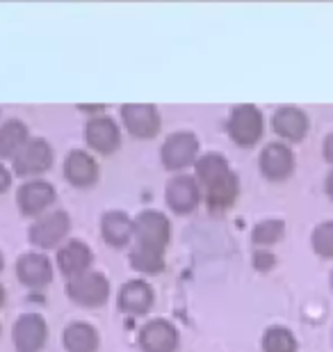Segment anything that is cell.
Returning <instances> with one entry per match:
<instances>
[{
  "label": "cell",
  "mask_w": 333,
  "mask_h": 352,
  "mask_svg": "<svg viewBox=\"0 0 333 352\" xmlns=\"http://www.w3.org/2000/svg\"><path fill=\"white\" fill-rule=\"evenodd\" d=\"M87 142L89 146H94L96 151L110 153L119 146V129L115 122L108 117H96L87 124Z\"/></svg>",
  "instance_id": "obj_13"
},
{
  "label": "cell",
  "mask_w": 333,
  "mask_h": 352,
  "mask_svg": "<svg viewBox=\"0 0 333 352\" xmlns=\"http://www.w3.org/2000/svg\"><path fill=\"white\" fill-rule=\"evenodd\" d=\"M253 263H256L258 270H269V267L274 265V256L267 254V252H258V254L253 256Z\"/></svg>",
  "instance_id": "obj_28"
},
{
  "label": "cell",
  "mask_w": 333,
  "mask_h": 352,
  "mask_svg": "<svg viewBox=\"0 0 333 352\" xmlns=\"http://www.w3.org/2000/svg\"><path fill=\"white\" fill-rule=\"evenodd\" d=\"M122 117L126 122V129L137 138H153L160 129V115L153 105L128 103L122 108Z\"/></svg>",
  "instance_id": "obj_7"
},
{
  "label": "cell",
  "mask_w": 333,
  "mask_h": 352,
  "mask_svg": "<svg viewBox=\"0 0 333 352\" xmlns=\"http://www.w3.org/2000/svg\"><path fill=\"white\" fill-rule=\"evenodd\" d=\"M229 133L242 146L256 144L260 135H263V115H260V110L253 108V105H238L231 112Z\"/></svg>",
  "instance_id": "obj_2"
},
{
  "label": "cell",
  "mask_w": 333,
  "mask_h": 352,
  "mask_svg": "<svg viewBox=\"0 0 333 352\" xmlns=\"http://www.w3.org/2000/svg\"><path fill=\"white\" fill-rule=\"evenodd\" d=\"M274 131L286 140H301L308 131V119L299 108H281L274 115Z\"/></svg>",
  "instance_id": "obj_18"
},
{
  "label": "cell",
  "mask_w": 333,
  "mask_h": 352,
  "mask_svg": "<svg viewBox=\"0 0 333 352\" xmlns=\"http://www.w3.org/2000/svg\"><path fill=\"white\" fill-rule=\"evenodd\" d=\"M153 305V288L146 281H128L119 293V307L128 314H144Z\"/></svg>",
  "instance_id": "obj_15"
},
{
  "label": "cell",
  "mask_w": 333,
  "mask_h": 352,
  "mask_svg": "<svg viewBox=\"0 0 333 352\" xmlns=\"http://www.w3.org/2000/svg\"><path fill=\"white\" fill-rule=\"evenodd\" d=\"M65 174L73 186H91L96 181V160L84 151H71L65 160Z\"/></svg>",
  "instance_id": "obj_16"
},
{
  "label": "cell",
  "mask_w": 333,
  "mask_h": 352,
  "mask_svg": "<svg viewBox=\"0 0 333 352\" xmlns=\"http://www.w3.org/2000/svg\"><path fill=\"white\" fill-rule=\"evenodd\" d=\"M135 236V222L122 210H110L103 217V238L115 248H124Z\"/></svg>",
  "instance_id": "obj_17"
},
{
  "label": "cell",
  "mask_w": 333,
  "mask_h": 352,
  "mask_svg": "<svg viewBox=\"0 0 333 352\" xmlns=\"http://www.w3.org/2000/svg\"><path fill=\"white\" fill-rule=\"evenodd\" d=\"M283 231H286V224H283L281 220H265L253 229V243L272 245L283 236Z\"/></svg>",
  "instance_id": "obj_26"
},
{
  "label": "cell",
  "mask_w": 333,
  "mask_h": 352,
  "mask_svg": "<svg viewBox=\"0 0 333 352\" xmlns=\"http://www.w3.org/2000/svg\"><path fill=\"white\" fill-rule=\"evenodd\" d=\"M324 158H327L329 163H333V135L324 140Z\"/></svg>",
  "instance_id": "obj_30"
},
{
  "label": "cell",
  "mask_w": 333,
  "mask_h": 352,
  "mask_svg": "<svg viewBox=\"0 0 333 352\" xmlns=\"http://www.w3.org/2000/svg\"><path fill=\"white\" fill-rule=\"evenodd\" d=\"M58 263H60V270L65 274L78 277V274L87 272V267L91 263V252L87 245H82V243H69L67 248L60 250Z\"/></svg>",
  "instance_id": "obj_19"
},
{
  "label": "cell",
  "mask_w": 333,
  "mask_h": 352,
  "mask_svg": "<svg viewBox=\"0 0 333 352\" xmlns=\"http://www.w3.org/2000/svg\"><path fill=\"white\" fill-rule=\"evenodd\" d=\"M67 234H69V215L58 210V213L41 217L39 222L32 224L30 241L34 245H39V248H53V245H58Z\"/></svg>",
  "instance_id": "obj_8"
},
{
  "label": "cell",
  "mask_w": 333,
  "mask_h": 352,
  "mask_svg": "<svg viewBox=\"0 0 333 352\" xmlns=\"http://www.w3.org/2000/svg\"><path fill=\"white\" fill-rule=\"evenodd\" d=\"M331 286H333V274H331Z\"/></svg>",
  "instance_id": "obj_34"
},
{
  "label": "cell",
  "mask_w": 333,
  "mask_h": 352,
  "mask_svg": "<svg viewBox=\"0 0 333 352\" xmlns=\"http://www.w3.org/2000/svg\"><path fill=\"white\" fill-rule=\"evenodd\" d=\"M196 151H199V142L192 133H174L162 146V163L169 170H183L185 165L194 163Z\"/></svg>",
  "instance_id": "obj_5"
},
{
  "label": "cell",
  "mask_w": 333,
  "mask_h": 352,
  "mask_svg": "<svg viewBox=\"0 0 333 352\" xmlns=\"http://www.w3.org/2000/svg\"><path fill=\"white\" fill-rule=\"evenodd\" d=\"M327 192H329V197L333 199V172L329 174V179H327Z\"/></svg>",
  "instance_id": "obj_31"
},
{
  "label": "cell",
  "mask_w": 333,
  "mask_h": 352,
  "mask_svg": "<svg viewBox=\"0 0 333 352\" xmlns=\"http://www.w3.org/2000/svg\"><path fill=\"white\" fill-rule=\"evenodd\" d=\"M238 197V176L236 174H229L224 176L222 181L212 183L208 188V204L212 210H224L229 208Z\"/></svg>",
  "instance_id": "obj_22"
},
{
  "label": "cell",
  "mask_w": 333,
  "mask_h": 352,
  "mask_svg": "<svg viewBox=\"0 0 333 352\" xmlns=\"http://www.w3.org/2000/svg\"><path fill=\"white\" fill-rule=\"evenodd\" d=\"M53 160V151L46 140H27L16 156H14V172L21 176H30L46 172Z\"/></svg>",
  "instance_id": "obj_4"
},
{
  "label": "cell",
  "mask_w": 333,
  "mask_h": 352,
  "mask_svg": "<svg viewBox=\"0 0 333 352\" xmlns=\"http://www.w3.org/2000/svg\"><path fill=\"white\" fill-rule=\"evenodd\" d=\"M3 300H5V293H3V286H0V305H3Z\"/></svg>",
  "instance_id": "obj_32"
},
{
  "label": "cell",
  "mask_w": 333,
  "mask_h": 352,
  "mask_svg": "<svg viewBox=\"0 0 333 352\" xmlns=\"http://www.w3.org/2000/svg\"><path fill=\"white\" fill-rule=\"evenodd\" d=\"M265 352H295L297 341L286 327H269L263 339Z\"/></svg>",
  "instance_id": "obj_25"
},
{
  "label": "cell",
  "mask_w": 333,
  "mask_h": 352,
  "mask_svg": "<svg viewBox=\"0 0 333 352\" xmlns=\"http://www.w3.org/2000/svg\"><path fill=\"white\" fill-rule=\"evenodd\" d=\"M12 336L19 352H37L46 343V322L39 314H23L14 325Z\"/></svg>",
  "instance_id": "obj_6"
},
{
  "label": "cell",
  "mask_w": 333,
  "mask_h": 352,
  "mask_svg": "<svg viewBox=\"0 0 333 352\" xmlns=\"http://www.w3.org/2000/svg\"><path fill=\"white\" fill-rule=\"evenodd\" d=\"M55 199L53 186L46 181H30L19 190V206L25 215H37L44 208H48Z\"/></svg>",
  "instance_id": "obj_12"
},
{
  "label": "cell",
  "mask_w": 333,
  "mask_h": 352,
  "mask_svg": "<svg viewBox=\"0 0 333 352\" xmlns=\"http://www.w3.org/2000/svg\"><path fill=\"white\" fill-rule=\"evenodd\" d=\"M229 174H231L229 163H226V158L219 156V153H208V156L196 160V176H199V181L205 188H210L212 183L222 181L224 176H229Z\"/></svg>",
  "instance_id": "obj_23"
},
{
  "label": "cell",
  "mask_w": 333,
  "mask_h": 352,
  "mask_svg": "<svg viewBox=\"0 0 333 352\" xmlns=\"http://www.w3.org/2000/svg\"><path fill=\"white\" fill-rule=\"evenodd\" d=\"M130 263L139 272H160L165 267V258H162V250L137 245L130 254Z\"/></svg>",
  "instance_id": "obj_24"
},
{
  "label": "cell",
  "mask_w": 333,
  "mask_h": 352,
  "mask_svg": "<svg viewBox=\"0 0 333 352\" xmlns=\"http://www.w3.org/2000/svg\"><path fill=\"white\" fill-rule=\"evenodd\" d=\"M0 270H3V254H0Z\"/></svg>",
  "instance_id": "obj_33"
},
{
  "label": "cell",
  "mask_w": 333,
  "mask_h": 352,
  "mask_svg": "<svg viewBox=\"0 0 333 352\" xmlns=\"http://www.w3.org/2000/svg\"><path fill=\"white\" fill-rule=\"evenodd\" d=\"M10 183H12L10 172H7L3 165H0V192H5V190L10 188Z\"/></svg>",
  "instance_id": "obj_29"
},
{
  "label": "cell",
  "mask_w": 333,
  "mask_h": 352,
  "mask_svg": "<svg viewBox=\"0 0 333 352\" xmlns=\"http://www.w3.org/2000/svg\"><path fill=\"white\" fill-rule=\"evenodd\" d=\"M67 293L71 300L84 307H98L108 300L110 284L103 274L98 272H82L67 284Z\"/></svg>",
  "instance_id": "obj_1"
},
{
  "label": "cell",
  "mask_w": 333,
  "mask_h": 352,
  "mask_svg": "<svg viewBox=\"0 0 333 352\" xmlns=\"http://www.w3.org/2000/svg\"><path fill=\"white\" fill-rule=\"evenodd\" d=\"M169 231H172L169 220L158 210H144L135 220V238L144 248L165 250V245L169 243Z\"/></svg>",
  "instance_id": "obj_3"
},
{
  "label": "cell",
  "mask_w": 333,
  "mask_h": 352,
  "mask_svg": "<svg viewBox=\"0 0 333 352\" xmlns=\"http://www.w3.org/2000/svg\"><path fill=\"white\" fill-rule=\"evenodd\" d=\"M27 142V129L21 122H7L0 129V158H14Z\"/></svg>",
  "instance_id": "obj_21"
},
{
  "label": "cell",
  "mask_w": 333,
  "mask_h": 352,
  "mask_svg": "<svg viewBox=\"0 0 333 352\" xmlns=\"http://www.w3.org/2000/svg\"><path fill=\"white\" fill-rule=\"evenodd\" d=\"M19 277L23 284L39 288L46 286L53 279V267L51 261L44 254H25L19 261Z\"/></svg>",
  "instance_id": "obj_14"
},
{
  "label": "cell",
  "mask_w": 333,
  "mask_h": 352,
  "mask_svg": "<svg viewBox=\"0 0 333 352\" xmlns=\"http://www.w3.org/2000/svg\"><path fill=\"white\" fill-rule=\"evenodd\" d=\"M65 346L69 352H94L98 348L96 329L87 322H73L65 332Z\"/></svg>",
  "instance_id": "obj_20"
},
{
  "label": "cell",
  "mask_w": 333,
  "mask_h": 352,
  "mask_svg": "<svg viewBox=\"0 0 333 352\" xmlns=\"http://www.w3.org/2000/svg\"><path fill=\"white\" fill-rule=\"evenodd\" d=\"M199 183L192 176H176L167 186V204L176 213H190L199 204Z\"/></svg>",
  "instance_id": "obj_10"
},
{
  "label": "cell",
  "mask_w": 333,
  "mask_h": 352,
  "mask_svg": "<svg viewBox=\"0 0 333 352\" xmlns=\"http://www.w3.org/2000/svg\"><path fill=\"white\" fill-rule=\"evenodd\" d=\"M313 248L320 256L333 258V222H324L313 231Z\"/></svg>",
  "instance_id": "obj_27"
},
{
  "label": "cell",
  "mask_w": 333,
  "mask_h": 352,
  "mask_svg": "<svg viewBox=\"0 0 333 352\" xmlns=\"http://www.w3.org/2000/svg\"><path fill=\"white\" fill-rule=\"evenodd\" d=\"M292 167H295V156L286 144L272 142L260 153V170L272 181L286 179V176H290V172H292Z\"/></svg>",
  "instance_id": "obj_11"
},
{
  "label": "cell",
  "mask_w": 333,
  "mask_h": 352,
  "mask_svg": "<svg viewBox=\"0 0 333 352\" xmlns=\"http://www.w3.org/2000/svg\"><path fill=\"white\" fill-rule=\"evenodd\" d=\"M139 343L144 352H174L179 343L176 327L167 320H151L139 334Z\"/></svg>",
  "instance_id": "obj_9"
}]
</instances>
